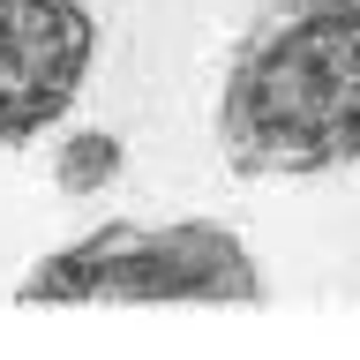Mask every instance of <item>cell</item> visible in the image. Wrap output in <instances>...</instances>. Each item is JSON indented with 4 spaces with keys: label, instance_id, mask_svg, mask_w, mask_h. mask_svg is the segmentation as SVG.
Instances as JSON below:
<instances>
[{
    "label": "cell",
    "instance_id": "7a4b0ae2",
    "mask_svg": "<svg viewBox=\"0 0 360 360\" xmlns=\"http://www.w3.org/2000/svg\"><path fill=\"white\" fill-rule=\"evenodd\" d=\"M263 270L248 240L218 218L173 225H98L22 270V308H90V300H202V308H255Z\"/></svg>",
    "mask_w": 360,
    "mask_h": 360
},
{
    "label": "cell",
    "instance_id": "6da1fadb",
    "mask_svg": "<svg viewBox=\"0 0 360 360\" xmlns=\"http://www.w3.org/2000/svg\"><path fill=\"white\" fill-rule=\"evenodd\" d=\"M233 173L360 165V0H270L233 45L218 90Z\"/></svg>",
    "mask_w": 360,
    "mask_h": 360
},
{
    "label": "cell",
    "instance_id": "3957f363",
    "mask_svg": "<svg viewBox=\"0 0 360 360\" xmlns=\"http://www.w3.org/2000/svg\"><path fill=\"white\" fill-rule=\"evenodd\" d=\"M98 22L83 0H0V143H38L60 128L90 83Z\"/></svg>",
    "mask_w": 360,
    "mask_h": 360
},
{
    "label": "cell",
    "instance_id": "277c9868",
    "mask_svg": "<svg viewBox=\"0 0 360 360\" xmlns=\"http://www.w3.org/2000/svg\"><path fill=\"white\" fill-rule=\"evenodd\" d=\"M112 173H120V143H112V135H75L60 150V180L75 195H83V188H105Z\"/></svg>",
    "mask_w": 360,
    "mask_h": 360
}]
</instances>
